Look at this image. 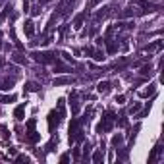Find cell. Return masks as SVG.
<instances>
[{
    "label": "cell",
    "instance_id": "cell-39",
    "mask_svg": "<svg viewBox=\"0 0 164 164\" xmlns=\"http://www.w3.org/2000/svg\"><path fill=\"white\" fill-rule=\"evenodd\" d=\"M62 56H64V58H66V60H68V62H74V58H71L70 54H68V52H62Z\"/></svg>",
    "mask_w": 164,
    "mask_h": 164
},
{
    "label": "cell",
    "instance_id": "cell-12",
    "mask_svg": "<svg viewBox=\"0 0 164 164\" xmlns=\"http://www.w3.org/2000/svg\"><path fill=\"white\" fill-rule=\"evenodd\" d=\"M14 83H16V79H14V77H12V79H10V77H6V79H2V81H0V89H2V91H8Z\"/></svg>",
    "mask_w": 164,
    "mask_h": 164
},
{
    "label": "cell",
    "instance_id": "cell-41",
    "mask_svg": "<svg viewBox=\"0 0 164 164\" xmlns=\"http://www.w3.org/2000/svg\"><path fill=\"white\" fill-rule=\"evenodd\" d=\"M118 124H120V126H127V120H126V118H120V122H118Z\"/></svg>",
    "mask_w": 164,
    "mask_h": 164
},
{
    "label": "cell",
    "instance_id": "cell-30",
    "mask_svg": "<svg viewBox=\"0 0 164 164\" xmlns=\"http://www.w3.org/2000/svg\"><path fill=\"white\" fill-rule=\"evenodd\" d=\"M139 108H141V102H133V106L129 108V114H135V112H139Z\"/></svg>",
    "mask_w": 164,
    "mask_h": 164
},
{
    "label": "cell",
    "instance_id": "cell-4",
    "mask_svg": "<svg viewBox=\"0 0 164 164\" xmlns=\"http://www.w3.org/2000/svg\"><path fill=\"white\" fill-rule=\"evenodd\" d=\"M62 116H64V114L60 112V110H52L50 114H48V129L50 131H54V127H58V124H60V120H62Z\"/></svg>",
    "mask_w": 164,
    "mask_h": 164
},
{
    "label": "cell",
    "instance_id": "cell-32",
    "mask_svg": "<svg viewBox=\"0 0 164 164\" xmlns=\"http://www.w3.org/2000/svg\"><path fill=\"white\" fill-rule=\"evenodd\" d=\"M31 14H33V16H41V4H37V6H33V10H31Z\"/></svg>",
    "mask_w": 164,
    "mask_h": 164
},
{
    "label": "cell",
    "instance_id": "cell-3",
    "mask_svg": "<svg viewBox=\"0 0 164 164\" xmlns=\"http://www.w3.org/2000/svg\"><path fill=\"white\" fill-rule=\"evenodd\" d=\"M31 56L41 64H54L56 62V52H31Z\"/></svg>",
    "mask_w": 164,
    "mask_h": 164
},
{
    "label": "cell",
    "instance_id": "cell-13",
    "mask_svg": "<svg viewBox=\"0 0 164 164\" xmlns=\"http://www.w3.org/2000/svg\"><path fill=\"white\" fill-rule=\"evenodd\" d=\"M71 114H74V116L79 114V102H77V98H75V93L71 95Z\"/></svg>",
    "mask_w": 164,
    "mask_h": 164
},
{
    "label": "cell",
    "instance_id": "cell-22",
    "mask_svg": "<svg viewBox=\"0 0 164 164\" xmlns=\"http://www.w3.org/2000/svg\"><path fill=\"white\" fill-rule=\"evenodd\" d=\"M14 100H16V95H4V97H0V102H4V104L14 102Z\"/></svg>",
    "mask_w": 164,
    "mask_h": 164
},
{
    "label": "cell",
    "instance_id": "cell-17",
    "mask_svg": "<svg viewBox=\"0 0 164 164\" xmlns=\"http://www.w3.org/2000/svg\"><path fill=\"white\" fill-rule=\"evenodd\" d=\"M54 70H58V74H64V71H70V68L68 66H64V64H60V62H54Z\"/></svg>",
    "mask_w": 164,
    "mask_h": 164
},
{
    "label": "cell",
    "instance_id": "cell-8",
    "mask_svg": "<svg viewBox=\"0 0 164 164\" xmlns=\"http://www.w3.org/2000/svg\"><path fill=\"white\" fill-rule=\"evenodd\" d=\"M74 77H68V75H66V77H56V79H54V87H58V85H70V83H74Z\"/></svg>",
    "mask_w": 164,
    "mask_h": 164
},
{
    "label": "cell",
    "instance_id": "cell-24",
    "mask_svg": "<svg viewBox=\"0 0 164 164\" xmlns=\"http://www.w3.org/2000/svg\"><path fill=\"white\" fill-rule=\"evenodd\" d=\"M89 153H91V145L89 143H83V158L85 160L89 158Z\"/></svg>",
    "mask_w": 164,
    "mask_h": 164
},
{
    "label": "cell",
    "instance_id": "cell-35",
    "mask_svg": "<svg viewBox=\"0 0 164 164\" xmlns=\"http://www.w3.org/2000/svg\"><path fill=\"white\" fill-rule=\"evenodd\" d=\"M116 102H118V104H124V102H126V97H124V95H118V97H116Z\"/></svg>",
    "mask_w": 164,
    "mask_h": 164
},
{
    "label": "cell",
    "instance_id": "cell-10",
    "mask_svg": "<svg viewBox=\"0 0 164 164\" xmlns=\"http://www.w3.org/2000/svg\"><path fill=\"white\" fill-rule=\"evenodd\" d=\"M23 114H25V104H19V106H16L14 116H16V120H18V122H21V120H23Z\"/></svg>",
    "mask_w": 164,
    "mask_h": 164
},
{
    "label": "cell",
    "instance_id": "cell-33",
    "mask_svg": "<svg viewBox=\"0 0 164 164\" xmlns=\"http://www.w3.org/2000/svg\"><path fill=\"white\" fill-rule=\"evenodd\" d=\"M56 143H58V139H52L50 143L47 145V151H48V153H50V151H54V145H56Z\"/></svg>",
    "mask_w": 164,
    "mask_h": 164
},
{
    "label": "cell",
    "instance_id": "cell-34",
    "mask_svg": "<svg viewBox=\"0 0 164 164\" xmlns=\"http://www.w3.org/2000/svg\"><path fill=\"white\" fill-rule=\"evenodd\" d=\"M35 124H37V120H29V122H27V129L33 131V129H35Z\"/></svg>",
    "mask_w": 164,
    "mask_h": 164
},
{
    "label": "cell",
    "instance_id": "cell-2",
    "mask_svg": "<svg viewBox=\"0 0 164 164\" xmlns=\"http://www.w3.org/2000/svg\"><path fill=\"white\" fill-rule=\"evenodd\" d=\"M114 120H116V118H114V112H112V110H108L106 116L102 118V122L97 126V133H100V131H110L112 126H114Z\"/></svg>",
    "mask_w": 164,
    "mask_h": 164
},
{
    "label": "cell",
    "instance_id": "cell-38",
    "mask_svg": "<svg viewBox=\"0 0 164 164\" xmlns=\"http://www.w3.org/2000/svg\"><path fill=\"white\" fill-rule=\"evenodd\" d=\"M60 162H64V164L70 162V155H62V156H60Z\"/></svg>",
    "mask_w": 164,
    "mask_h": 164
},
{
    "label": "cell",
    "instance_id": "cell-25",
    "mask_svg": "<svg viewBox=\"0 0 164 164\" xmlns=\"http://www.w3.org/2000/svg\"><path fill=\"white\" fill-rule=\"evenodd\" d=\"M158 153H160V147H155V149H153V153H151V156H149V162H155Z\"/></svg>",
    "mask_w": 164,
    "mask_h": 164
},
{
    "label": "cell",
    "instance_id": "cell-29",
    "mask_svg": "<svg viewBox=\"0 0 164 164\" xmlns=\"http://www.w3.org/2000/svg\"><path fill=\"white\" fill-rule=\"evenodd\" d=\"M100 2H102V0H89V4H87V8H85V10H91V8H95V6H98Z\"/></svg>",
    "mask_w": 164,
    "mask_h": 164
},
{
    "label": "cell",
    "instance_id": "cell-5",
    "mask_svg": "<svg viewBox=\"0 0 164 164\" xmlns=\"http://www.w3.org/2000/svg\"><path fill=\"white\" fill-rule=\"evenodd\" d=\"M133 16H137V12L133 8H126L122 12H118V19H127V18H133Z\"/></svg>",
    "mask_w": 164,
    "mask_h": 164
},
{
    "label": "cell",
    "instance_id": "cell-40",
    "mask_svg": "<svg viewBox=\"0 0 164 164\" xmlns=\"http://www.w3.org/2000/svg\"><path fill=\"white\" fill-rule=\"evenodd\" d=\"M93 50H95L93 47H87V48H85V54H87V56H91V54H93Z\"/></svg>",
    "mask_w": 164,
    "mask_h": 164
},
{
    "label": "cell",
    "instance_id": "cell-42",
    "mask_svg": "<svg viewBox=\"0 0 164 164\" xmlns=\"http://www.w3.org/2000/svg\"><path fill=\"white\" fill-rule=\"evenodd\" d=\"M47 2H50V0H41V2H39V4H47Z\"/></svg>",
    "mask_w": 164,
    "mask_h": 164
},
{
    "label": "cell",
    "instance_id": "cell-6",
    "mask_svg": "<svg viewBox=\"0 0 164 164\" xmlns=\"http://www.w3.org/2000/svg\"><path fill=\"white\" fill-rule=\"evenodd\" d=\"M110 10H112L110 6H106V8H100L97 14H95V21H100V19H104L108 14H110Z\"/></svg>",
    "mask_w": 164,
    "mask_h": 164
},
{
    "label": "cell",
    "instance_id": "cell-1",
    "mask_svg": "<svg viewBox=\"0 0 164 164\" xmlns=\"http://www.w3.org/2000/svg\"><path fill=\"white\" fill-rule=\"evenodd\" d=\"M77 2V0H60L56 6V12L54 14L58 16V18H66V16L70 14V10L74 8V4Z\"/></svg>",
    "mask_w": 164,
    "mask_h": 164
},
{
    "label": "cell",
    "instance_id": "cell-28",
    "mask_svg": "<svg viewBox=\"0 0 164 164\" xmlns=\"http://www.w3.org/2000/svg\"><path fill=\"white\" fill-rule=\"evenodd\" d=\"M151 74H153L151 66H143V68H141V75H151Z\"/></svg>",
    "mask_w": 164,
    "mask_h": 164
},
{
    "label": "cell",
    "instance_id": "cell-16",
    "mask_svg": "<svg viewBox=\"0 0 164 164\" xmlns=\"http://www.w3.org/2000/svg\"><path fill=\"white\" fill-rule=\"evenodd\" d=\"M104 160V153L102 151H95V155H93V162L98 164V162H102Z\"/></svg>",
    "mask_w": 164,
    "mask_h": 164
},
{
    "label": "cell",
    "instance_id": "cell-14",
    "mask_svg": "<svg viewBox=\"0 0 164 164\" xmlns=\"http://www.w3.org/2000/svg\"><path fill=\"white\" fill-rule=\"evenodd\" d=\"M39 89H41V85L35 83V81H27V83H25V91H31V93H35V91H39Z\"/></svg>",
    "mask_w": 164,
    "mask_h": 164
},
{
    "label": "cell",
    "instance_id": "cell-21",
    "mask_svg": "<svg viewBox=\"0 0 164 164\" xmlns=\"http://www.w3.org/2000/svg\"><path fill=\"white\" fill-rule=\"evenodd\" d=\"M122 143H124V137L120 135V133L112 137V147H120V145H122Z\"/></svg>",
    "mask_w": 164,
    "mask_h": 164
},
{
    "label": "cell",
    "instance_id": "cell-27",
    "mask_svg": "<svg viewBox=\"0 0 164 164\" xmlns=\"http://www.w3.org/2000/svg\"><path fill=\"white\" fill-rule=\"evenodd\" d=\"M10 10H12V4L8 2V4L4 6V10H2V16H0V19H6V16H8V12H10Z\"/></svg>",
    "mask_w": 164,
    "mask_h": 164
},
{
    "label": "cell",
    "instance_id": "cell-15",
    "mask_svg": "<svg viewBox=\"0 0 164 164\" xmlns=\"http://www.w3.org/2000/svg\"><path fill=\"white\" fill-rule=\"evenodd\" d=\"M162 48V42L160 41H156V42H153V45H149V47H145V52H153V50H160Z\"/></svg>",
    "mask_w": 164,
    "mask_h": 164
},
{
    "label": "cell",
    "instance_id": "cell-43",
    "mask_svg": "<svg viewBox=\"0 0 164 164\" xmlns=\"http://www.w3.org/2000/svg\"><path fill=\"white\" fill-rule=\"evenodd\" d=\"M0 48H2V42H0Z\"/></svg>",
    "mask_w": 164,
    "mask_h": 164
},
{
    "label": "cell",
    "instance_id": "cell-11",
    "mask_svg": "<svg viewBox=\"0 0 164 164\" xmlns=\"http://www.w3.org/2000/svg\"><path fill=\"white\" fill-rule=\"evenodd\" d=\"M85 18H87V12L79 14L77 18L74 19V27H75V29H81V27H83V21H85Z\"/></svg>",
    "mask_w": 164,
    "mask_h": 164
},
{
    "label": "cell",
    "instance_id": "cell-23",
    "mask_svg": "<svg viewBox=\"0 0 164 164\" xmlns=\"http://www.w3.org/2000/svg\"><path fill=\"white\" fill-rule=\"evenodd\" d=\"M91 56H93L95 60H98V62H100V60H104V52H100V50H98V48H95Z\"/></svg>",
    "mask_w": 164,
    "mask_h": 164
},
{
    "label": "cell",
    "instance_id": "cell-37",
    "mask_svg": "<svg viewBox=\"0 0 164 164\" xmlns=\"http://www.w3.org/2000/svg\"><path fill=\"white\" fill-rule=\"evenodd\" d=\"M133 4H141V6H145V4H149V0H131Z\"/></svg>",
    "mask_w": 164,
    "mask_h": 164
},
{
    "label": "cell",
    "instance_id": "cell-18",
    "mask_svg": "<svg viewBox=\"0 0 164 164\" xmlns=\"http://www.w3.org/2000/svg\"><path fill=\"white\" fill-rule=\"evenodd\" d=\"M12 60H14L16 64H21V66H25V64H27L25 56H21V54H14V56H12Z\"/></svg>",
    "mask_w": 164,
    "mask_h": 164
},
{
    "label": "cell",
    "instance_id": "cell-31",
    "mask_svg": "<svg viewBox=\"0 0 164 164\" xmlns=\"http://www.w3.org/2000/svg\"><path fill=\"white\" fill-rule=\"evenodd\" d=\"M16 160H18V162H29V156L27 155H18Z\"/></svg>",
    "mask_w": 164,
    "mask_h": 164
},
{
    "label": "cell",
    "instance_id": "cell-7",
    "mask_svg": "<svg viewBox=\"0 0 164 164\" xmlns=\"http://www.w3.org/2000/svg\"><path fill=\"white\" fill-rule=\"evenodd\" d=\"M110 87H112V85L108 83V81H100V83L97 85V91L100 95H106V93H110Z\"/></svg>",
    "mask_w": 164,
    "mask_h": 164
},
{
    "label": "cell",
    "instance_id": "cell-26",
    "mask_svg": "<svg viewBox=\"0 0 164 164\" xmlns=\"http://www.w3.org/2000/svg\"><path fill=\"white\" fill-rule=\"evenodd\" d=\"M0 135L4 137V139H8V137H10V133H8V127H6L4 124H0Z\"/></svg>",
    "mask_w": 164,
    "mask_h": 164
},
{
    "label": "cell",
    "instance_id": "cell-36",
    "mask_svg": "<svg viewBox=\"0 0 164 164\" xmlns=\"http://www.w3.org/2000/svg\"><path fill=\"white\" fill-rule=\"evenodd\" d=\"M74 158H75V160L81 158V151H79V149H74Z\"/></svg>",
    "mask_w": 164,
    "mask_h": 164
},
{
    "label": "cell",
    "instance_id": "cell-20",
    "mask_svg": "<svg viewBox=\"0 0 164 164\" xmlns=\"http://www.w3.org/2000/svg\"><path fill=\"white\" fill-rule=\"evenodd\" d=\"M153 93H155V85H149V89H145V91H141V97H143V98H147V97H151V95H153Z\"/></svg>",
    "mask_w": 164,
    "mask_h": 164
},
{
    "label": "cell",
    "instance_id": "cell-19",
    "mask_svg": "<svg viewBox=\"0 0 164 164\" xmlns=\"http://www.w3.org/2000/svg\"><path fill=\"white\" fill-rule=\"evenodd\" d=\"M27 139H29V141H31V143H37V141H39V139H41V135H39L37 131L33 129V131H29V135H27Z\"/></svg>",
    "mask_w": 164,
    "mask_h": 164
},
{
    "label": "cell",
    "instance_id": "cell-9",
    "mask_svg": "<svg viewBox=\"0 0 164 164\" xmlns=\"http://www.w3.org/2000/svg\"><path fill=\"white\" fill-rule=\"evenodd\" d=\"M23 31H25V35H27V37H33V35H35V27H33V21H31V19H27V21L23 23Z\"/></svg>",
    "mask_w": 164,
    "mask_h": 164
}]
</instances>
